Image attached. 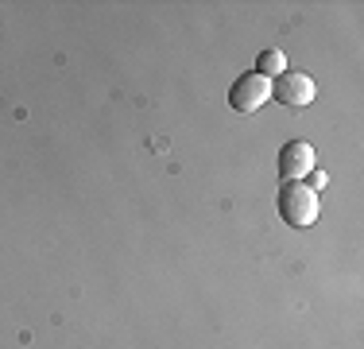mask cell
<instances>
[{
  "mask_svg": "<svg viewBox=\"0 0 364 349\" xmlns=\"http://www.w3.org/2000/svg\"><path fill=\"white\" fill-rule=\"evenodd\" d=\"M275 206L291 229H310L318 222V190H310L306 182H283Z\"/></svg>",
  "mask_w": 364,
  "mask_h": 349,
  "instance_id": "1",
  "label": "cell"
},
{
  "mask_svg": "<svg viewBox=\"0 0 364 349\" xmlns=\"http://www.w3.org/2000/svg\"><path fill=\"white\" fill-rule=\"evenodd\" d=\"M267 101H272V82L259 78L256 70L240 74L237 82H232V90H229V105L237 113H256V109H264Z\"/></svg>",
  "mask_w": 364,
  "mask_h": 349,
  "instance_id": "2",
  "label": "cell"
},
{
  "mask_svg": "<svg viewBox=\"0 0 364 349\" xmlns=\"http://www.w3.org/2000/svg\"><path fill=\"white\" fill-rule=\"evenodd\" d=\"M314 78L310 74H302V70H283L279 78H275V85H272V98H279L287 109H302V105H310L314 101Z\"/></svg>",
  "mask_w": 364,
  "mask_h": 349,
  "instance_id": "3",
  "label": "cell"
},
{
  "mask_svg": "<svg viewBox=\"0 0 364 349\" xmlns=\"http://www.w3.org/2000/svg\"><path fill=\"white\" fill-rule=\"evenodd\" d=\"M318 155L306 140H291V144L279 147V179L283 182H302L310 171H314Z\"/></svg>",
  "mask_w": 364,
  "mask_h": 349,
  "instance_id": "4",
  "label": "cell"
},
{
  "mask_svg": "<svg viewBox=\"0 0 364 349\" xmlns=\"http://www.w3.org/2000/svg\"><path fill=\"white\" fill-rule=\"evenodd\" d=\"M283 70H287V55H283L279 47L264 51V55L256 58V74H259V78H267V82H272V78H279Z\"/></svg>",
  "mask_w": 364,
  "mask_h": 349,
  "instance_id": "5",
  "label": "cell"
}]
</instances>
